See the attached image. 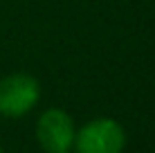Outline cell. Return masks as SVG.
Here are the masks:
<instances>
[{
	"label": "cell",
	"instance_id": "cell-1",
	"mask_svg": "<svg viewBox=\"0 0 155 153\" xmlns=\"http://www.w3.org/2000/svg\"><path fill=\"white\" fill-rule=\"evenodd\" d=\"M41 88L29 75H12L0 81V113L9 117L25 115L36 104Z\"/></svg>",
	"mask_w": 155,
	"mask_h": 153
},
{
	"label": "cell",
	"instance_id": "cell-2",
	"mask_svg": "<svg viewBox=\"0 0 155 153\" xmlns=\"http://www.w3.org/2000/svg\"><path fill=\"white\" fill-rule=\"evenodd\" d=\"M124 146V131L113 119H94L83 126L77 138L79 153H119Z\"/></svg>",
	"mask_w": 155,
	"mask_h": 153
},
{
	"label": "cell",
	"instance_id": "cell-3",
	"mask_svg": "<svg viewBox=\"0 0 155 153\" xmlns=\"http://www.w3.org/2000/svg\"><path fill=\"white\" fill-rule=\"evenodd\" d=\"M38 140L50 153H65L74 142L72 119L63 110H47L38 122Z\"/></svg>",
	"mask_w": 155,
	"mask_h": 153
},
{
	"label": "cell",
	"instance_id": "cell-4",
	"mask_svg": "<svg viewBox=\"0 0 155 153\" xmlns=\"http://www.w3.org/2000/svg\"><path fill=\"white\" fill-rule=\"evenodd\" d=\"M0 153H2V149H0Z\"/></svg>",
	"mask_w": 155,
	"mask_h": 153
}]
</instances>
